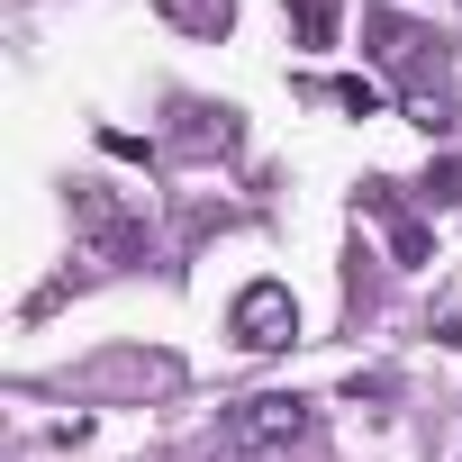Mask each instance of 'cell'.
I'll return each instance as SVG.
<instances>
[{"label": "cell", "instance_id": "6", "mask_svg": "<svg viewBox=\"0 0 462 462\" xmlns=\"http://www.w3.org/2000/svg\"><path fill=\"white\" fill-rule=\"evenodd\" d=\"M336 100H345L354 118H372V109H381V82H336Z\"/></svg>", "mask_w": 462, "mask_h": 462}, {"label": "cell", "instance_id": "1", "mask_svg": "<svg viewBox=\"0 0 462 462\" xmlns=\"http://www.w3.org/2000/svg\"><path fill=\"white\" fill-rule=\"evenodd\" d=\"M300 435H309V399H282L273 390V399H245L236 417L217 426V453L226 462H254V453H291Z\"/></svg>", "mask_w": 462, "mask_h": 462}, {"label": "cell", "instance_id": "2", "mask_svg": "<svg viewBox=\"0 0 462 462\" xmlns=\"http://www.w3.org/2000/svg\"><path fill=\"white\" fill-rule=\"evenodd\" d=\"M73 217H82L91 263H145V217H136V208H118L100 181H82V190H73Z\"/></svg>", "mask_w": 462, "mask_h": 462}, {"label": "cell", "instance_id": "5", "mask_svg": "<svg viewBox=\"0 0 462 462\" xmlns=\"http://www.w3.org/2000/svg\"><path fill=\"white\" fill-rule=\"evenodd\" d=\"M363 208H381V217H390V236H399V263H417V254H426V236H417V217H408V208H399L390 190H363Z\"/></svg>", "mask_w": 462, "mask_h": 462}, {"label": "cell", "instance_id": "4", "mask_svg": "<svg viewBox=\"0 0 462 462\" xmlns=\"http://www.w3.org/2000/svg\"><path fill=\"white\" fill-rule=\"evenodd\" d=\"M282 10H291L300 46H336V0H282Z\"/></svg>", "mask_w": 462, "mask_h": 462}, {"label": "cell", "instance_id": "3", "mask_svg": "<svg viewBox=\"0 0 462 462\" xmlns=\"http://www.w3.org/2000/svg\"><path fill=\"white\" fill-rule=\"evenodd\" d=\"M226 327H236V345H245V354H273V345H291V336H300V309H291V291H282V282H254V291H236Z\"/></svg>", "mask_w": 462, "mask_h": 462}]
</instances>
